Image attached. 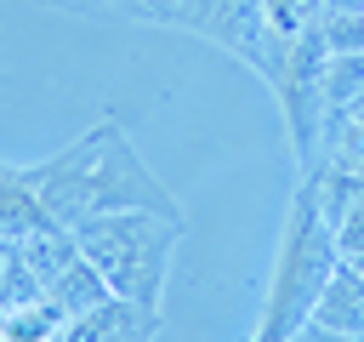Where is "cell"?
Here are the masks:
<instances>
[{"label":"cell","instance_id":"obj_5","mask_svg":"<svg viewBox=\"0 0 364 342\" xmlns=\"http://www.w3.org/2000/svg\"><path fill=\"white\" fill-rule=\"evenodd\" d=\"M46 228H57V222L40 205L28 165H6L0 160V245H23V239H34Z\"/></svg>","mask_w":364,"mask_h":342},{"label":"cell","instance_id":"obj_8","mask_svg":"<svg viewBox=\"0 0 364 342\" xmlns=\"http://www.w3.org/2000/svg\"><path fill=\"white\" fill-rule=\"evenodd\" d=\"M290 342H364V331H330V325H318V319H307Z\"/></svg>","mask_w":364,"mask_h":342},{"label":"cell","instance_id":"obj_1","mask_svg":"<svg viewBox=\"0 0 364 342\" xmlns=\"http://www.w3.org/2000/svg\"><path fill=\"white\" fill-rule=\"evenodd\" d=\"M28 177H34V194L57 228H80V222L108 217V211H159V217L182 222L176 194L148 171V160L136 154V142L125 137V125L114 114L85 125L51 160L28 165Z\"/></svg>","mask_w":364,"mask_h":342},{"label":"cell","instance_id":"obj_3","mask_svg":"<svg viewBox=\"0 0 364 342\" xmlns=\"http://www.w3.org/2000/svg\"><path fill=\"white\" fill-rule=\"evenodd\" d=\"M80 256L102 274V285L136 308H159L165 302V279H171V256L182 245V222L159 217V211H108L91 217L80 228H68Z\"/></svg>","mask_w":364,"mask_h":342},{"label":"cell","instance_id":"obj_2","mask_svg":"<svg viewBox=\"0 0 364 342\" xmlns=\"http://www.w3.org/2000/svg\"><path fill=\"white\" fill-rule=\"evenodd\" d=\"M336 268H341L336 228L324 222L318 194L301 177V188L290 200V217H284V239H279V262H273V279H267V302H262L256 336L262 342H290L313 319V308H318V296H324Z\"/></svg>","mask_w":364,"mask_h":342},{"label":"cell","instance_id":"obj_7","mask_svg":"<svg viewBox=\"0 0 364 342\" xmlns=\"http://www.w3.org/2000/svg\"><path fill=\"white\" fill-rule=\"evenodd\" d=\"M63 17H102V23H165L171 0H34Z\"/></svg>","mask_w":364,"mask_h":342},{"label":"cell","instance_id":"obj_6","mask_svg":"<svg viewBox=\"0 0 364 342\" xmlns=\"http://www.w3.org/2000/svg\"><path fill=\"white\" fill-rule=\"evenodd\" d=\"M108 296H114V291L102 285V274H97V268L85 262V256H74V262H68V268H63V274H57V279L46 285V302H51V308H57L63 319H80V314L102 308Z\"/></svg>","mask_w":364,"mask_h":342},{"label":"cell","instance_id":"obj_4","mask_svg":"<svg viewBox=\"0 0 364 342\" xmlns=\"http://www.w3.org/2000/svg\"><path fill=\"white\" fill-rule=\"evenodd\" d=\"M159 336V308H136L125 296H108L102 308L63 319V331L51 342H154Z\"/></svg>","mask_w":364,"mask_h":342}]
</instances>
